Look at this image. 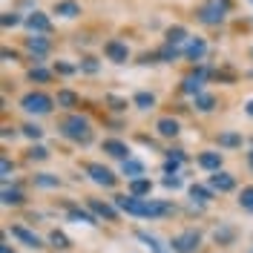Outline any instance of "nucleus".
<instances>
[{
    "mask_svg": "<svg viewBox=\"0 0 253 253\" xmlns=\"http://www.w3.org/2000/svg\"><path fill=\"white\" fill-rule=\"evenodd\" d=\"M112 205L124 210L129 216H141V219H161V216H173L175 207L170 202H156V199H138V196H115Z\"/></svg>",
    "mask_w": 253,
    "mask_h": 253,
    "instance_id": "obj_1",
    "label": "nucleus"
},
{
    "mask_svg": "<svg viewBox=\"0 0 253 253\" xmlns=\"http://www.w3.org/2000/svg\"><path fill=\"white\" fill-rule=\"evenodd\" d=\"M58 132H61L66 141H75V144H89L92 141V126L89 121L78 115V112H69L58 121Z\"/></svg>",
    "mask_w": 253,
    "mask_h": 253,
    "instance_id": "obj_2",
    "label": "nucleus"
},
{
    "mask_svg": "<svg viewBox=\"0 0 253 253\" xmlns=\"http://www.w3.org/2000/svg\"><path fill=\"white\" fill-rule=\"evenodd\" d=\"M230 9H233V0H205L196 9V20L205 26H221L224 17L230 15Z\"/></svg>",
    "mask_w": 253,
    "mask_h": 253,
    "instance_id": "obj_3",
    "label": "nucleus"
},
{
    "mask_svg": "<svg viewBox=\"0 0 253 253\" xmlns=\"http://www.w3.org/2000/svg\"><path fill=\"white\" fill-rule=\"evenodd\" d=\"M20 107L29 112V115H49L52 112V107H55V98H49L46 92H26L23 98H20Z\"/></svg>",
    "mask_w": 253,
    "mask_h": 253,
    "instance_id": "obj_4",
    "label": "nucleus"
},
{
    "mask_svg": "<svg viewBox=\"0 0 253 253\" xmlns=\"http://www.w3.org/2000/svg\"><path fill=\"white\" fill-rule=\"evenodd\" d=\"M202 245V233L199 230H181V233H175L173 239H170V251L173 253H193L196 248Z\"/></svg>",
    "mask_w": 253,
    "mask_h": 253,
    "instance_id": "obj_5",
    "label": "nucleus"
},
{
    "mask_svg": "<svg viewBox=\"0 0 253 253\" xmlns=\"http://www.w3.org/2000/svg\"><path fill=\"white\" fill-rule=\"evenodd\" d=\"M23 46H26V52L32 55L35 66H41V61L52 52V41H49L46 35H29V38L23 41Z\"/></svg>",
    "mask_w": 253,
    "mask_h": 253,
    "instance_id": "obj_6",
    "label": "nucleus"
},
{
    "mask_svg": "<svg viewBox=\"0 0 253 253\" xmlns=\"http://www.w3.org/2000/svg\"><path fill=\"white\" fill-rule=\"evenodd\" d=\"M23 26L29 29V35H52V17L46 15V12H41V9H32L29 15H26V20H23Z\"/></svg>",
    "mask_w": 253,
    "mask_h": 253,
    "instance_id": "obj_7",
    "label": "nucleus"
},
{
    "mask_svg": "<svg viewBox=\"0 0 253 253\" xmlns=\"http://www.w3.org/2000/svg\"><path fill=\"white\" fill-rule=\"evenodd\" d=\"M84 170H86V175L92 178L95 184H101V187H115V184H118V175L112 173L110 167L98 164V161H89V164H86Z\"/></svg>",
    "mask_w": 253,
    "mask_h": 253,
    "instance_id": "obj_8",
    "label": "nucleus"
},
{
    "mask_svg": "<svg viewBox=\"0 0 253 253\" xmlns=\"http://www.w3.org/2000/svg\"><path fill=\"white\" fill-rule=\"evenodd\" d=\"M207 55V41L202 35H190V41L184 43V58L190 63H202Z\"/></svg>",
    "mask_w": 253,
    "mask_h": 253,
    "instance_id": "obj_9",
    "label": "nucleus"
},
{
    "mask_svg": "<svg viewBox=\"0 0 253 253\" xmlns=\"http://www.w3.org/2000/svg\"><path fill=\"white\" fill-rule=\"evenodd\" d=\"M104 55H107V61H112V63H126L129 61V46H126L124 41H118V38H110V41L104 43Z\"/></svg>",
    "mask_w": 253,
    "mask_h": 253,
    "instance_id": "obj_10",
    "label": "nucleus"
},
{
    "mask_svg": "<svg viewBox=\"0 0 253 253\" xmlns=\"http://www.w3.org/2000/svg\"><path fill=\"white\" fill-rule=\"evenodd\" d=\"M187 41H190V32H187V26H181V23H173V26L164 29V43H167V46H175V49L184 52V43H187Z\"/></svg>",
    "mask_w": 253,
    "mask_h": 253,
    "instance_id": "obj_11",
    "label": "nucleus"
},
{
    "mask_svg": "<svg viewBox=\"0 0 253 253\" xmlns=\"http://www.w3.org/2000/svg\"><path fill=\"white\" fill-rule=\"evenodd\" d=\"M52 15L63 17V20H75V17H81V3L78 0H55Z\"/></svg>",
    "mask_w": 253,
    "mask_h": 253,
    "instance_id": "obj_12",
    "label": "nucleus"
},
{
    "mask_svg": "<svg viewBox=\"0 0 253 253\" xmlns=\"http://www.w3.org/2000/svg\"><path fill=\"white\" fill-rule=\"evenodd\" d=\"M210 190L213 193H230V190H236V175L224 173V170L213 173L210 175Z\"/></svg>",
    "mask_w": 253,
    "mask_h": 253,
    "instance_id": "obj_13",
    "label": "nucleus"
},
{
    "mask_svg": "<svg viewBox=\"0 0 253 253\" xmlns=\"http://www.w3.org/2000/svg\"><path fill=\"white\" fill-rule=\"evenodd\" d=\"M86 205H89V210H92L98 219H107V221L118 219V207L115 205H107V202H101V199H89Z\"/></svg>",
    "mask_w": 253,
    "mask_h": 253,
    "instance_id": "obj_14",
    "label": "nucleus"
},
{
    "mask_svg": "<svg viewBox=\"0 0 253 253\" xmlns=\"http://www.w3.org/2000/svg\"><path fill=\"white\" fill-rule=\"evenodd\" d=\"M101 150H104L107 156H112V158H121V161L132 158L129 156V147H126L124 141H118V138H107V141L101 144Z\"/></svg>",
    "mask_w": 253,
    "mask_h": 253,
    "instance_id": "obj_15",
    "label": "nucleus"
},
{
    "mask_svg": "<svg viewBox=\"0 0 253 253\" xmlns=\"http://www.w3.org/2000/svg\"><path fill=\"white\" fill-rule=\"evenodd\" d=\"M199 167L207 170V173H219L221 170V153H216V150H205V153H199Z\"/></svg>",
    "mask_w": 253,
    "mask_h": 253,
    "instance_id": "obj_16",
    "label": "nucleus"
},
{
    "mask_svg": "<svg viewBox=\"0 0 253 253\" xmlns=\"http://www.w3.org/2000/svg\"><path fill=\"white\" fill-rule=\"evenodd\" d=\"M156 132L161 138H175V135H178V121L170 118V115H164V118L156 121Z\"/></svg>",
    "mask_w": 253,
    "mask_h": 253,
    "instance_id": "obj_17",
    "label": "nucleus"
},
{
    "mask_svg": "<svg viewBox=\"0 0 253 253\" xmlns=\"http://www.w3.org/2000/svg\"><path fill=\"white\" fill-rule=\"evenodd\" d=\"M12 236L20 239L26 248H43L41 236H38V233H32V230H26V227H20V224H15V227H12Z\"/></svg>",
    "mask_w": 253,
    "mask_h": 253,
    "instance_id": "obj_18",
    "label": "nucleus"
},
{
    "mask_svg": "<svg viewBox=\"0 0 253 253\" xmlns=\"http://www.w3.org/2000/svg\"><path fill=\"white\" fill-rule=\"evenodd\" d=\"M121 173H124L129 181L144 178V164L138 161V158H126V161H121Z\"/></svg>",
    "mask_w": 253,
    "mask_h": 253,
    "instance_id": "obj_19",
    "label": "nucleus"
},
{
    "mask_svg": "<svg viewBox=\"0 0 253 253\" xmlns=\"http://www.w3.org/2000/svg\"><path fill=\"white\" fill-rule=\"evenodd\" d=\"M156 55H158V63H175L184 52L181 49H175V46H167V43H161V46L156 49Z\"/></svg>",
    "mask_w": 253,
    "mask_h": 253,
    "instance_id": "obj_20",
    "label": "nucleus"
},
{
    "mask_svg": "<svg viewBox=\"0 0 253 253\" xmlns=\"http://www.w3.org/2000/svg\"><path fill=\"white\" fill-rule=\"evenodd\" d=\"M78 92H72V89H58V95H55V104L58 107H63V110H72V107H78Z\"/></svg>",
    "mask_w": 253,
    "mask_h": 253,
    "instance_id": "obj_21",
    "label": "nucleus"
},
{
    "mask_svg": "<svg viewBox=\"0 0 253 253\" xmlns=\"http://www.w3.org/2000/svg\"><path fill=\"white\" fill-rule=\"evenodd\" d=\"M190 199L199 205H207V202H213V190L205 184H190Z\"/></svg>",
    "mask_w": 253,
    "mask_h": 253,
    "instance_id": "obj_22",
    "label": "nucleus"
},
{
    "mask_svg": "<svg viewBox=\"0 0 253 253\" xmlns=\"http://www.w3.org/2000/svg\"><path fill=\"white\" fill-rule=\"evenodd\" d=\"M150 193H153V181H150V178H135V181H129V196L144 199V196H150Z\"/></svg>",
    "mask_w": 253,
    "mask_h": 253,
    "instance_id": "obj_23",
    "label": "nucleus"
},
{
    "mask_svg": "<svg viewBox=\"0 0 253 253\" xmlns=\"http://www.w3.org/2000/svg\"><path fill=\"white\" fill-rule=\"evenodd\" d=\"M219 147H224V150H236V147H242V135L233 132V129H224V132H219Z\"/></svg>",
    "mask_w": 253,
    "mask_h": 253,
    "instance_id": "obj_24",
    "label": "nucleus"
},
{
    "mask_svg": "<svg viewBox=\"0 0 253 253\" xmlns=\"http://www.w3.org/2000/svg\"><path fill=\"white\" fill-rule=\"evenodd\" d=\"M193 104H196V110H199V112H213V110H216V95L202 92V95H196V98H193Z\"/></svg>",
    "mask_w": 253,
    "mask_h": 253,
    "instance_id": "obj_25",
    "label": "nucleus"
},
{
    "mask_svg": "<svg viewBox=\"0 0 253 253\" xmlns=\"http://www.w3.org/2000/svg\"><path fill=\"white\" fill-rule=\"evenodd\" d=\"M132 104H135V107H138V110H153V107H156V95L153 92H135L132 95Z\"/></svg>",
    "mask_w": 253,
    "mask_h": 253,
    "instance_id": "obj_26",
    "label": "nucleus"
},
{
    "mask_svg": "<svg viewBox=\"0 0 253 253\" xmlns=\"http://www.w3.org/2000/svg\"><path fill=\"white\" fill-rule=\"evenodd\" d=\"M3 205H6V207L23 205V193H20V190H12L9 184H6V187H3Z\"/></svg>",
    "mask_w": 253,
    "mask_h": 253,
    "instance_id": "obj_27",
    "label": "nucleus"
},
{
    "mask_svg": "<svg viewBox=\"0 0 253 253\" xmlns=\"http://www.w3.org/2000/svg\"><path fill=\"white\" fill-rule=\"evenodd\" d=\"M23 20H26V17H20L17 12H3V15H0V26H3V29H15V26H23Z\"/></svg>",
    "mask_w": 253,
    "mask_h": 253,
    "instance_id": "obj_28",
    "label": "nucleus"
},
{
    "mask_svg": "<svg viewBox=\"0 0 253 253\" xmlns=\"http://www.w3.org/2000/svg\"><path fill=\"white\" fill-rule=\"evenodd\" d=\"M35 187H61V178L52 173H38L35 175Z\"/></svg>",
    "mask_w": 253,
    "mask_h": 253,
    "instance_id": "obj_29",
    "label": "nucleus"
},
{
    "mask_svg": "<svg viewBox=\"0 0 253 253\" xmlns=\"http://www.w3.org/2000/svg\"><path fill=\"white\" fill-rule=\"evenodd\" d=\"M29 81H35V84H49V81H52V72L43 69V66H32L29 69Z\"/></svg>",
    "mask_w": 253,
    "mask_h": 253,
    "instance_id": "obj_30",
    "label": "nucleus"
},
{
    "mask_svg": "<svg viewBox=\"0 0 253 253\" xmlns=\"http://www.w3.org/2000/svg\"><path fill=\"white\" fill-rule=\"evenodd\" d=\"M69 221H78V224H95L92 213H84L78 207H69Z\"/></svg>",
    "mask_w": 253,
    "mask_h": 253,
    "instance_id": "obj_31",
    "label": "nucleus"
},
{
    "mask_svg": "<svg viewBox=\"0 0 253 253\" xmlns=\"http://www.w3.org/2000/svg\"><path fill=\"white\" fill-rule=\"evenodd\" d=\"M239 207L253 213V184L251 187H242V193H239Z\"/></svg>",
    "mask_w": 253,
    "mask_h": 253,
    "instance_id": "obj_32",
    "label": "nucleus"
},
{
    "mask_svg": "<svg viewBox=\"0 0 253 253\" xmlns=\"http://www.w3.org/2000/svg\"><path fill=\"white\" fill-rule=\"evenodd\" d=\"M78 69H81V72H86V75H95V72L101 69V63H98V58L86 55V58H84V61L78 63Z\"/></svg>",
    "mask_w": 253,
    "mask_h": 253,
    "instance_id": "obj_33",
    "label": "nucleus"
},
{
    "mask_svg": "<svg viewBox=\"0 0 253 253\" xmlns=\"http://www.w3.org/2000/svg\"><path fill=\"white\" fill-rule=\"evenodd\" d=\"M49 242H52V248H58V251H66V248H69V239H66V233H61V230H52V233H49Z\"/></svg>",
    "mask_w": 253,
    "mask_h": 253,
    "instance_id": "obj_34",
    "label": "nucleus"
},
{
    "mask_svg": "<svg viewBox=\"0 0 253 253\" xmlns=\"http://www.w3.org/2000/svg\"><path fill=\"white\" fill-rule=\"evenodd\" d=\"M55 72L58 75H75V72H81L75 63H66V61H55Z\"/></svg>",
    "mask_w": 253,
    "mask_h": 253,
    "instance_id": "obj_35",
    "label": "nucleus"
},
{
    "mask_svg": "<svg viewBox=\"0 0 253 253\" xmlns=\"http://www.w3.org/2000/svg\"><path fill=\"white\" fill-rule=\"evenodd\" d=\"M20 132H23L26 138H32V141H38V138L43 135V129H41L38 124H23V126H20Z\"/></svg>",
    "mask_w": 253,
    "mask_h": 253,
    "instance_id": "obj_36",
    "label": "nucleus"
},
{
    "mask_svg": "<svg viewBox=\"0 0 253 253\" xmlns=\"http://www.w3.org/2000/svg\"><path fill=\"white\" fill-rule=\"evenodd\" d=\"M26 156H29L32 161H46V158H49V150L38 144V147H29V153H26Z\"/></svg>",
    "mask_w": 253,
    "mask_h": 253,
    "instance_id": "obj_37",
    "label": "nucleus"
},
{
    "mask_svg": "<svg viewBox=\"0 0 253 253\" xmlns=\"http://www.w3.org/2000/svg\"><path fill=\"white\" fill-rule=\"evenodd\" d=\"M213 239H216L219 245H230V242H233V230H230V227H221V230L213 233Z\"/></svg>",
    "mask_w": 253,
    "mask_h": 253,
    "instance_id": "obj_38",
    "label": "nucleus"
},
{
    "mask_svg": "<svg viewBox=\"0 0 253 253\" xmlns=\"http://www.w3.org/2000/svg\"><path fill=\"white\" fill-rule=\"evenodd\" d=\"M0 175H3V181H9V175H12V161L6 156L0 158Z\"/></svg>",
    "mask_w": 253,
    "mask_h": 253,
    "instance_id": "obj_39",
    "label": "nucleus"
},
{
    "mask_svg": "<svg viewBox=\"0 0 253 253\" xmlns=\"http://www.w3.org/2000/svg\"><path fill=\"white\" fill-rule=\"evenodd\" d=\"M164 187H170V190H178L181 187V178H178V175H164Z\"/></svg>",
    "mask_w": 253,
    "mask_h": 253,
    "instance_id": "obj_40",
    "label": "nucleus"
},
{
    "mask_svg": "<svg viewBox=\"0 0 253 253\" xmlns=\"http://www.w3.org/2000/svg\"><path fill=\"white\" fill-rule=\"evenodd\" d=\"M107 104H112V110H126V101L115 98V95H107Z\"/></svg>",
    "mask_w": 253,
    "mask_h": 253,
    "instance_id": "obj_41",
    "label": "nucleus"
},
{
    "mask_svg": "<svg viewBox=\"0 0 253 253\" xmlns=\"http://www.w3.org/2000/svg\"><path fill=\"white\" fill-rule=\"evenodd\" d=\"M167 158H173V161H178V164H184V161H187L184 150H170V153H167Z\"/></svg>",
    "mask_w": 253,
    "mask_h": 253,
    "instance_id": "obj_42",
    "label": "nucleus"
},
{
    "mask_svg": "<svg viewBox=\"0 0 253 253\" xmlns=\"http://www.w3.org/2000/svg\"><path fill=\"white\" fill-rule=\"evenodd\" d=\"M0 55H3V61H17V52H15V49H9V46H3Z\"/></svg>",
    "mask_w": 253,
    "mask_h": 253,
    "instance_id": "obj_43",
    "label": "nucleus"
},
{
    "mask_svg": "<svg viewBox=\"0 0 253 253\" xmlns=\"http://www.w3.org/2000/svg\"><path fill=\"white\" fill-rule=\"evenodd\" d=\"M245 115H248V118H253V98L245 104Z\"/></svg>",
    "mask_w": 253,
    "mask_h": 253,
    "instance_id": "obj_44",
    "label": "nucleus"
},
{
    "mask_svg": "<svg viewBox=\"0 0 253 253\" xmlns=\"http://www.w3.org/2000/svg\"><path fill=\"white\" fill-rule=\"evenodd\" d=\"M248 167L253 170V147H251V153H248Z\"/></svg>",
    "mask_w": 253,
    "mask_h": 253,
    "instance_id": "obj_45",
    "label": "nucleus"
},
{
    "mask_svg": "<svg viewBox=\"0 0 253 253\" xmlns=\"http://www.w3.org/2000/svg\"><path fill=\"white\" fill-rule=\"evenodd\" d=\"M0 253H12V248L9 245H0Z\"/></svg>",
    "mask_w": 253,
    "mask_h": 253,
    "instance_id": "obj_46",
    "label": "nucleus"
},
{
    "mask_svg": "<svg viewBox=\"0 0 253 253\" xmlns=\"http://www.w3.org/2000/svg\"><path fill=\"white\" fill-rule=\"evenodd\" d=\"M251 58H253V46H251Z\"/></svg>",
    "mask_w": 253,
    "mask_h": 253,
    "instance_id": "obj_47",
    "label": "nucleus"
},
{
    "mask_svg": "<svg viewBox=\"0 0 253 253\" xmlns=\"http://www.w3.org/2000/svg\"><path fill=\"white\" fill-rule=\"evenodd\" d=\"M158 253H167V251H158Z\"/></svg>",
    "mask_w": 253,
    "mask_h": 253,
    "instance_id": "obj_48",
    "label": "nucleus"
},
{
    "mask_svg": "<svg viewBox=\"0 0 253 253\" xmlns=\"http://www.w3.org/2000/svg\"><path fill=\"white\" fill-rule=\"evenodd\" d=\"M251 23H253V17H251Z\"/></svg>",
    "mask_w": 253,
    "mask_h": 253,
    "instance_id": "obj_49",
    "label": "nucleus"
}]
</instances>
